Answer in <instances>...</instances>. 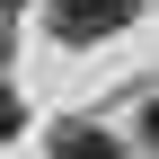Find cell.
<instances>
[{"mask_svg": "<svg viewBox=\"0 0 159 159\" xmlns=\"http://www.w3.org/2000/svg\"><path fill=\"white\" fill-rule=\"evenodd\" d=\"M133 18V0H53V35H71V44H89V35H115Z\"/></svg>", "mask_w": 159, "mask_h": 159, "instance_id": "6da1fadb", "label": "cell"}, {"mask_svg": "<svg viewBox=\"0 0 159 159\" xmlns=\"http://www.w3.org/2000/svg\"><path fill=\"white\" fill-rule=\"evenodd\" d=\"M53 159H124L97 124H53Z\"/></svg>", "mask_w": 159, "mask_h": 159, "instance_id": "7a4b0ae2", "label": "cell"}, {"mask_svg": "<svg viewBox=\"0 0 159 159\" xmlns=\"http://www.w3.org/2000/svg\"><path fill=\"white\" fill-rule=\"evenodd\" d=\"M18 124H27V106H18V97H9V89H0V142H9V133H18Z\"/></svg>", "mask_w": 159, "mask_h": 159, "instance_id": "3957f363", "label": "cell"}, {"mask_svg": "<svg viewBox=\"0 0 159 159\" xmlns=\"http://www.w3.org/2000/svg\"><path fill=\"white\" fill-rule=\"evenodd\" d=\"M142 142H150V150H159V106H142Z\"/></svg>", "mask_w": 159, "mask_h": 159, "instance_id": "277c9868", "label": "cell"}]
</instances>
